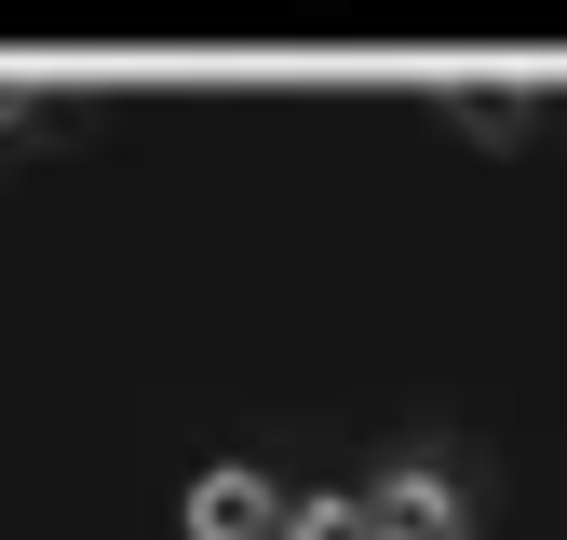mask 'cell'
<instances>
[{"label":"cell","instance_id":"cell-1","mask_svg":"<svg viewBox=\"0 0 567 540\" xmlns=\"http://www.w3.org/2000/svg\"><path fill=\"white\" fill-rule=\"evenodd\" d=\"M284 540H460V487H446V472L324 487V500H284Z\"/></svg>","mask_w":567,"mask_h":540},{"label":"cell","instance_id":"cell-2","mask_svg":"<svg viewBox=\"0 0 567 540\" xmlns=\"http://www.w3.org/2000/svg\"><path fill=\"white\" fill-rule=\"evenodd\" d=\"M189 540H284L270 472H203V487H189Z\"/></svg>","mask_w":567,"mask_h":540},{"label":"cell","instance_id":"cell-3","mask_svg":"<svg viewBox=\"0 0 567 540\" xmlns=\"http://www.w3.org/2000/svg\"><path fill=\"white\" fill-rule=\"evenodd\" d=\"M433 95H446L460 135H486V149H527V135H540V95L527 82H433Z\"/></svg>","mask_w":567,"mask_h":540},{"label":"cell","instance_id":"cell-4","mask_svg":"<svg viewBox=\"0 0 567 540\" xmlns=\"http://www.w3.org/2000/svg\"><path fill=\"white\" fill-rule=\"evenodd\" d=\"M54 108V82H28V68H0V135H14V122H41Z\"/></svg>","mask_w":567,"mask_h":540}]
</instances>
